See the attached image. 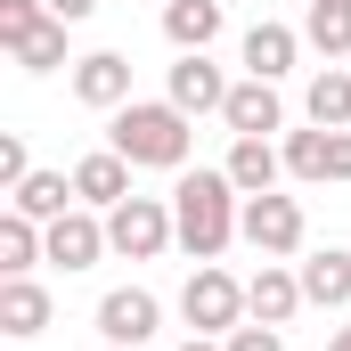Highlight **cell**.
Listing matches in <instances>:
<instances>
[{
  "instance_id": "7",
  "label": "cell",
  "mask_w": 351,
  "mask_h": 351,
  "mask_svg": "<svg viewBox=\"0 0 351 351\" xmlns=\"http://www.w3.org/2000/svg\"><path fill=\"white\" fill-rule=\"evenodd\" d=\"M156 327H164V302L147 294V286H114L106 302H98V335L114 351H139V343H156Z\"/></svg>"
},
{
  "instance_id": "15",
  "label": "cell",
  "mask_w": 351,
  "mask_h": 351,
  "mask_svg": "<svg viewBox=\"0 0 351 351\" xmlns=\"http://www.w3.org/2000/svg\"><path fill=\"white\" fill-rule=\"evenodd\" d=\"M74 204H82V196H74V172H25V188L8 196V213H25V221H41V229L66 221Z\"/></svg>"
},
{
  "instance_id": "13",
  "label": "cell",
  "mask_w": 351,
  "mask_h": 351,
  "mask_svg": "<svg viewBox=\"0 0 351 351\" xmlns=\"http://www.w3.org/2000/svg\"><path fill=\"white\" fill-rule=\"evenodd\" d=\"M131 172H139L131 156H114V147H98V156H82V164H74V196H82L90 213H114V204L131 196Z\"/></svg>"
},
{
  "instance_id": "25",
  "label": "cell",
  "mask_w": 351,
  "mask_h": 351,
  "mask_svg": "<svg viewBox=\"0 0 351 351\" xmlns=\"http://www.w3.org/2000/svg\"><path fill=\"white\" fill-rule=\"evenodd\" d=\"M25 172H33V164H25V139H16V131H0V188L16 196V188H25Z\"/></svg>"
},
{
  "instance_id": "1",
  "label": "cell",
  "mask_w": 351,
  "mask_h": 351,
  "mask_svg": "<svg viewBox=\"0 0 351 351\" xmlns=\"http://www.w3.org/2000/svg\"><path fill=\"white\" fill-rule=\"evenodd\" d=\"M114 156H131L139 172H188V147H196V114H180L172 98H131L114 106V131H106Z\"/></svg>"
},
{
  "instance_id": "11",
  "label": "cell",
  "mask_w": 351,
  "mask_h": 351,
  "mask_svg": "<svg viewBox=\"0 0 351 351\" xmlns=\"http://www.w3.org/2000/svg\"><path fill=\"white\" fill-rule=\"evenodd\" d=\"M98 254H114V245H106V213L74 204L66 221H49V262H58V269H90Z\"/></svg>"
},
{
  "instance_id": "12",
  "label": "cell",
  "mask_w": 351,
  "mask_h": 351,
  "mask_svg": "<svg viewBox=\"0 0 351 351\" xmlns=\"http://www.w3.org/2000/svg\"><path fill=\"white\" fill-rule=\"evenodd\" d=\"M221 123L237 131V139H269V131H286V106H278V82H245L229 90V106H221Z\"/></svg>"
},
{
  "instance_id": "22",
  "label": "cell",
  "mask_w": 351,
  "mask_h": 351,
  "mask_svg": "<svg viewBox=\"0 0 351 351\" xmlns=\"http://www.w3.org/2000/svg\"><path fill=\"white\" fill-rule=\"evenodd\" d=\"M33 262H49V229L25 221V213H8L0 221V269L8 278H33Z\"/></svg>"
},
{
  "instance_id": "29",
  "label": "cell",
  "mask_w": 351,
  "mask_h": 351,
  "mask_svg": "<svg viewBox=\"0 0 351 351\" xmlns=\"http://www.w3.org/2000/svg\"><path fill=\"white\" fill-rule=\"evenodd\" d=\"M106 351H114V343H106Z\"/></svg>"
},
{
  "instance_id": "26",
  "label": "cell",
  "mask_w": 351,
  "mask_h": 351,
  "mask_svg": "<svg viewBox=\"0 0 351 351\" xmlns=\"http://www.w3.org/2000/svg\"><path fill=\"white\" fill-rule=\"evenodd\" d=\"M49 16H58V25H90V16H98V0H49Z\"/></svg>"
},
{
  "instance_id": "17",
  "label": "cell",
  "mask_w": 351,
  "mask_h": 351,
  "mask_svg": "<svg viewBox=\"0 0 351 351\" xmlns=\"http://www.w3.org/2000/svg\"><path fill=\"white\" fill-rule=\"evenodd\" d=\"M221 172L237 180V196H269V188H278V172H286V147H269V139H237Z\"/></svg>"
},
{
  "instance_id": "6",
  "label": "cell",
  "mask_w": 351,
  "mask_h": 351,
  "mask_svg": "<svg viewBox=\"0 0 351 351\" xmlns=\"http://www.w3.org/2000/svg\"><path fill=\"white\" fill-rule=\"evenodd\" d=\"M237 237H245L262 262L302 254V237H311V229H302V196H278V188H269V196H245V213H237Z\"/></svg>"
},
{
  "instance_id": "9",
  "label": "cell",
  "mask_w": 351,
  "mask_h": 351,
  "mask_svg": "<svg viewBox=\"0 0 351 351\" xmlns=\"http://www.w3.org/2000/svg\"><path fill=\"white\" fill-rule=\"evenodd\" d=\"M74 98L98 106V114L131 106V58H123V49H90V58H74Z\"/></svg>"
},
{
  "instance_id": "28",
  "label": "cell",
  "mask_w": 351,
  "mask_h": 351,
  "mask_svg": "<svg viewBox=\"0 0 351 351\" xmlns=\"http://www.w3.org/2000/svg\"><path fill=\"white\" fill-rule=\"evenodd\" d=\"M327 351H351V319H343V335H335V343H327Z\"/></svg>"
},
{
  "instance_id": "16",
  "label": "cell",
  "mask_w": 351,
  "mask_h": 351,
  "mask_svg": "<svg viewBox=\"0 0 351 351\" xmlns=\"http://www.w3.org/2000/svg\"><path fill=\"white\" fill-rule=\"evenodd\" d=\"M294 58H302V33H294V25H254V33H245V74H254V82H278V74H294Z\"/></svg>"
},
{
  "instance_id": "19",
  "label": "cell",
  "mask_w": 351,
  "mask_h": 351,
  "mask_svg": "<svg viewBox=\"0 0 351 351\" xmlns=\"http://www.w3.org/2000/svg\"><path fill=\"white\" fill-rule=\"evenodd\" d=\"M302 114H311L319 131H351V74H343V66H319V74H311Z\"/></svg>"
},
{
  "instance_id": "23",
  "label": "cell",
  "mask_w": 351,
  "mask_h": 351,
  "mask_svg": "<svg viewBox=\"0 0 351 351\" xmlns=\"http://www.w3.org/2000/svg\"><path fill=\"white\" fill-rule=\"evenodd\" d=\"M278 147H286V172L294 180H327V131H319V123H311V131H286Z\"/></svg>"
},
{
  "instance_id": "21",
  "label": "cell",
  "mask_w": 351,
  "mask_h": 351,
  "mask_svg": "<svg viewBox=\"0 0 351 351\" xmlns=\"http://www.w3.org/2000/svg\"><path fill=\"white\" fill-rule=\"evenodd\" d=\"M302 294H311L319 311H343V302H351V254H343V245H327V254L302 262Z\"/></svg>"
},
{
  "instance_id": "3",
  "label": "cell",
  "mask_w": 351,
  "mask_h": 351,
  "mask_svg": "<svg viewBox=\"0 0 351 351\" xmlns=\"http://www.w3.org/2000/svg\"><path fill=\"white\" fill-rule=\"evenodd\" d=\"M0 49L25 74H58L66 66V25L49 16V0H0Z\"/></svg>"
},
{
  "instance_id": "8",
  "label": "cell",
  "mask_w": 351,
  "mask_h": 351,
  "mask_svg": "<svg viewBox=\"0 0 351 351\" xmlns=\"http://www.w3.org/2000/svg\"><path fill=\"white\" fill-rule=\"evenodd\" d=\"M229 74H221V66H213V58H204V49H180V66H172V90H164V98H172L180 114H221V106H229Z\"/></svg>"
},
{
  "instance_id": "24",
  "label": "cell",
  "mask_w": 351,
  "mask_h": 351,
  "mask_svg": "<svg viewBox=\"0 0 351 351\" xmlns=\"http://www.w3.org/2000/svg\"><path fill=\"white\" fill-rule=\"evenodd\" d=\"M221 351H286V335L262 327V319H245V327H229V335H221Z\"/></svg>"
},
{
  "instance_id": "14",
  "label": "cell",
  "mask_w": 351,
  "mask_h": 351,
  "mask_svg": "<svg viewBox=\"0 0 351 351\" xmlns=\"http://www.w3.org/2000/svg\"><path fill=\"white\" fill-rule=\"evenodd\" d=\"M49 286L41 278H0V335H16V343H33L41 327H49Z\"/></svg>"
},
{
  "instance_id": "18",
  "label": "cell",
  "mask_w": 351,
  "mask_h": 351,
  "mask_svg": "<svg viewBox=\"0 0 351 351\" xmlns=\"http://www.w3.org/2000/svg\"><path fill=\"white\" fill-rule=\"evenodd\" d=\"M164 41L172 49H213L221 41V0H164Z\"/></svg>"
},
{
  "instance_id": "5",
  "label": "cell",
  "mask_w": 351,
  "mask_h": 351,
  "mask_svg": "<svg viewBox=\"0 0 351 351\" xmlns=\"http://www.w3.org/2000/svg\"><path fill=\"white\" fill-rule=\"evenodd\" d=\"M180 319H188L196 335H229V327H245L254 311H245V286H237L229 269L196 262V269H188V286H180Z\"/></svg>"
},
{
  "instance_id": "10",
  "label": "cell",
  "mask_w": 351,
  "mask_h": 351,
  "mask_svg": "<svg viewBox=\"0 0 351 351\" xmlns=\"http://www.w3.org/2000/svg\"><path fill=\"white\" fill-rule=\"evenodd\" d=\"M302 302H311V294H302V269H286V262H262L245 278V311H254L262 327H286Z\"/></svg>"
},
{
  "instance_id": "2",
  "label": "cell",
  "mask_w": 351,
  "mask_h": 351,
  "mask_svg": "<svg viewBox=\"0 0 351 351\" xmlns=\"http://www.w3.org/2000/svg\"><path fill=\"white\" fill-rule=\"evenodd\" d=\"M237 213H245V196H237V180H229V172H180L172 221H180V245H188L196 262H221V254H229Z\"/></svg>"
},
{
  "instance_id": "20",
  "label": "cell",
  "mask_w": 351,
  "mask_h": 351,
  "mask_svg": "<svg viewBox=\"0 0 351 351\" xmlns=\"http://www.w3.org/2000/svg\"><path fill=\"white\" fill-rule=\"evenodd\" d=\"M302 41L319 58H351V0H302Z\"/></svg>"
},
{
  "instance_id": "27",
  "label": "cell",
  "mask_w": 351,
  "mask_h": 351,
  "mask_svg": "<svg viewBox=\"0 0 351 351\" xmlns=\"http://www.w3.org/2000/svg\"><path fill=\"white\" fill-rule=\"evenodd\" d=\"M172 351H221V335H188V343H172Z\"/></svg>"
},
{
  "instance_id": "4",
  "label": "cell",
  "mask_w": 351,
  "mask_h": 351,
  "mask_svg": "<svg viewBox=\"0 0 351 351\" xmlns=\"http://www.w3.org/2000/svg\"><path fill=\"white\" fill-rule=\"evenodd\" d=\"M106 245L123 262H156L164 245H180V221H172V196H123L106 213Z\"/></svg>"
}]
</instances>
